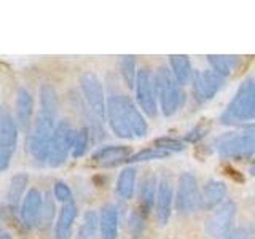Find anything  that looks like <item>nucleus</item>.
Returning a JSON list of instances; mask_svg holds the SVG:
<instances>
[{"mask_svg": "<svg viewBox=\"0 0 255 239\" xmlns=\"http://www.w3.org/2000/svg\"><path fill=\"white\" fill-rule=\"evenodd\" d=\"M217 153L225 159H246L255 155V123L219 135L214 142Z\"/></svg>", "mask_w": 255, "mask_h": 239, "instance_id": "f257e3e1", "label": "nucleus"}, {"mask_svg": "<svg viewBox=\"0 0 255 239\" xmlns=\"http://www.w3.org/2000/svg\"><path fill=\"white\" fill-rule=\"evenodd\" d=\"M153 85L156 93L158 107L164 117H171L177 112L185 101V93L174 78L172 72L167 67H158L153 74Z\"/></svg>", "mask_w": 255, "mask_h": 239, "instance_id": "f03ea898", "label": "nucleus"}, {"mask_svg": "<svg viewBox=\"0 0 255 239\" xmlns=\"http://www.w3.org/2000/svg\"><path fill=\"white\" fill-rule=\"evenodd\" d=\"M251 120H255V80L247 78L239 85L220 121L223 124H238Z\"/></svg>", "mask_w": 255, "mask_h": 239, "instance_id": "7ed1b4c3", "label": "nucleus"}, {"mask_svg": "<svg viewBox=\"0 0 255 239\" xmlns=\"http://www.w3.org/2000/svg\"><path fill=\"white\" fill-rule=\"evenodd\" d=\"M56 126H58V121H56V120L38 115L34 129H32V132L29 135V151L35 161L48 163Z\"/></svg>", "mask_w": 255, "mask_h": 239, "instance_id": "20e7f679", "label": "nucleus"}, {"mask_svg": "<svg viewBox=\"0 0 255 239\" xmlns=\"http://www.w3.org/2000/svg\"><path fill=\"white\" fill-rule=\"evenodd\" d=\"M75 135H77V129L70 124L69 120H61V121H58V126H56L54 134H53L48 166L59 167L67 161L69 155H72Z\"/></svg>", "mask_w": 255, "mask_h": 239, "instance_id": "39448f33", "label": "nucleus"}, {"mask_svg": "<svg viewBox=\"0 0 255 239\" xmlns=\"http://www.w3.org/2000/svg\"><path fill=\"white\" fill-rule=\"evenodd\" d=\"M80 88L91 114L98 120L107 118V101L99 77L93 72H83L80 75Z\"/></svg>", "mask_w": 255, "mask_h": 239, "instance_id": "423d86ee", "label": "nucleus"}, {"mask_svg": "<svg viewBox=\"0 0 255 239\" xmlns=\"http://www.w3.org/2000/svg\"><path fill=\"white\" fill-rule=\"evenodd\" d=\"M175 207L180 214H191L201 207V190L191 172H182L175 193Z\"/></svg>", "mask_w": 255, "mask_h": 239, "instance_id": "0eeeda50", "label": "nucleus"}, {"mask_svg": "<svg viewBox=\"0 0 255 239\" xmlns=\"http://www.w3.org/2000/svg\"><path fill=\"white\" fill-rule=\"evenodd\" d=\"M18 124L6 110L0 115V171H6L18 147Z\"/></svg>", "mask_w": 255, "mask_h": 239, "instance_id": "6e6552de", "label": "nucleus"}, {"mask_svg": "<svg viewBox=\"0 0 255 239\" xmlns=\"http://www.w3.org/2000/svg\"><path fill=\"white\" fill-rule=\"evenodd\" d=\"M223 83H225V78L220 77L212 69L204 72H193L191 86H193L195 101L198 104H204L207 101H211L222 90Z\"/></svg>", "mask_w": 255, "mask_h": 239, "instance_id": "1a4fd4ad", "label": "nucleus"}, {"mask_svg": "<svg viewBox=\"0 0 255 239\" xmlns=\"http://www.w3.org/2000/svg\"><path fill=\"white\" fill-rule=\"evenodd\" d=\"M135 101H137L139 107L145 112L148 117H156L158 114V101L153 85V75L150 74V70L140 69L137 75V82H135Z\"/></svg>", "mask_w": 255, "mask_h": 239, "instance_id": "9d476101", "label": "nucleus"}, {"mask_svg": "<svg viewBox=\"0 0 255 239\" xmlns=\"http://www.w3.org/2000/svg\"><path fill=\"white\" fill-rule=\"evenodd\" d=\"M238 214V206L235 201H225L217 207L206 223V231L211 236H223L233 228V223Z\"/></svg>", "mask_w": 255, "mask_h": 239, "instance_id": "9b49d317", "label": "nucleus"}, {"mask_svg": "<svg viewBox=\"0 0 255 239\" xmlns=\"http://www.w3.org/2000/svg\"><path fill=\"white\" fill-rule=\"evenodd\" d=\"M107 121L112 132H114L117 137L120 139H132L134 134L131 131L129 124H128V120L123 110V104H122V94H115L110 96L107 101Z\"/></svg>", "mask_w": 255, "mask_h": 239, "instance_id": "f8f14e48", "label": "nucleus"}, {"mask_svg": "<svg viewBox=\"0 0 255 239\" xmlns=\"http://www.w3.org/2000/svg\"><path fill=\"white\" fill-rule=\"evenodd\" d=\"M174 203H175V196H174L172 182L169 177H161L158 182V193H156V203H155L156 220L161 227L169 223Z\"/></svg>", "mask_w": 255, "mask_h": 239, "instance_id": "ddd939ff", "label": "nucleus"}, {"mask_svg": "<svg viewBox=\"0 0 255 239\" xmlns=\"http://www.w3.org/2000/svg\"><path fill=\"white\" fill-rule=\"evenodd\" d=\"M43 203H45V198L38 188H30L26 193V196H24L21 209H19V219H21L22 227L26 230L37 228L38 217L43 209Z\"/></svg>", "mask_w": 255, "mask_h": 239, "instance_id": "4468645a", "label": "nucleus"}, {"mask_svg": "<svg viewBox=\"0 0 255 239\" xmlns=\"http://www.w3.org/2000/svg\"><path fill=\"white\" fill-rule=\"evenodd\" d=\"M228 193L227 183L217 180V179H211L206 182L204 188L201 190V209L204 211H214L220 207L225 203V198Z\"/></svg>", "mask_w": 255, "mask_h": 239, "instance_id": "2eb2a0df", "label": "nucleus"}, {"mask_svg": "<svg viewBox=\"0 0 255 239\" xmlns=\"http://www.w3.org/2000/svg\"><path fill=\"white\" fill-rule=\"evenodd\" d=\"M131 156V148L126 145H106L93 153V161L104 166H117L126 163Z\"/></svg>", "mask_w": 255, "mask_h": 239, "instance_id": "dca6fc26", "label": "nucleus"}, {"mask_svg": "<svg viewBox=\"0 0 255 239\" xmlns=\"http://www.w3.org/2000/svg\"><path fill=\"white\" fill-rule=\"evenodd\" d=\"M122 104H123V110H125V115L128 120V124L131 127L134 137H145L148 132V124L145 121V118L142 117L137 106H135L126 94H122Z\"/></svg>", "mask_w": 255, "mask_h": 239, "instance_id": "f3484780", "label": "nucleus"}, {"mask_svg": "<svg viewBox=\"0 0 255 239\" xmlns=\"http://www.w3.org/2000/svg\"><path fill=\"white\" fill-rule=\"evenodd\" d=\"M32 117H34V98L26 88H19L16 94V121L22 129H27L32 123Z\"/></svg>", "mask_w": 255, "mask_h": 239, "instance_id": "a211bd4d", "label": "nucleus"}, {"mask_svg": "<svg viewBox=\"0 0 255 239\" xmlns=\"http://www.w3.org/2000/svg\"><path fill=\"white\" fill-rule=\"evenodd\" d=\"M77 215H78V207L75 203H69L62 206L58 222L54 225L56 239H69L72 236V227H74Z\"/></svg>", "mask_w": 255, "mask_h": 239, "instance_id": "6ab92c4d", "label": "nucleus"}, {"mask_svg": "<svg viewBox=\"0 0 255 239\" xmlns=\"http://www.w3.org/2000/svg\"><path fill=\"white\" fill-rule=\"evenodd\" d=\"M58 112H59L58 93H56L54 86H51L50 83H43L40 86V114L38 115L58 121Z\"/></svg>", "mask_w": 255, "mask_h": 239, "instance_id": "aec40b11", "label": "nucleus"}, {"mask_svg": "<svg viewBox=\"0 0 255 239\" xmlns=\"http://www.w3.org/2000/svg\"><path fill=\"white\" fill-rule=\"evenodd\" d=\"M101 219V238L102 239H118V211L114 204H104L99 212Z\"/></svg>", "mask_w": 255, "mask_h": 239, "instance_id": "412c9836", "label": "nucleus"}, {"mask_svg": "<svg viewBox=\"0 0 255 239\" xmlns=\"http://www.w3.org/2000/svg\"><path fill=\"white\" fill-rule=\"evenodd\" d=\"M27 183H29V175L26 172H18L11 177L10 185L6 188V206L10 207V211H18L19 204H22L21 199L24 196V191L27 188Z\"/></svg>", "mask_w": 255, "mask_h": 239, "instance_id": "4be33fe9", "label": "nucleus"}, {"mask_svg": "<svg viewBox=\"0 0 255 239\" xmlns=\"http://www.w3.org/2000/svg\"><path fill=\"white\" fill-rule=\"evenodd\" d=\"M135 179H137V169L134 166H128L118 174L115 183V193L123 201H129L135 193Z\"/></svg>", "mask_w": 255, "mask_h": 239, "instance_id": "5701e85b", "label": "nucleus"}, {"mask_svg": "<svg viewBox=\"0 0 255 239\" xmlns=\"http://www.w3.org/2000/svg\"><path fill=\"white\" fill-rule=\"evenodd\" d=\"M158 182L153 174H147L145 177L140 180L139 187V204L140 209L148 214L153 209V204L156 203V193H158Z\"/></svg>", "mask_w": 255, "mask_h": 239, "instance_id": "b1692460", "label": "nucleus"}, {"mask_svg": "<svg viewBox=\"0 0 255 239\" xmlns=\"http://www.w3.org/2000/svg\"><path fill=\"white\" fill-rule=\"evenodd\" d=\"M169 66L174 78L177 80V83L187 85L191 77H193V70H191V62L188 59V56L185 54H172L169 56Z\"/></svg>", "mask_w": 255, "mask_h": 239, "instance_id": "393cba45", "label": "nucleus"}, {"mask_svg": "<svg viewBox=\"0 0 255 239\" xmlns=\"http://www.w3.org/2000/svg\"><path fill=\"white\" fill-rule=\"evenodd\" d=\"M239 56H223V54H209L207 56V62L211 64L214 72L223 78L230 77L233 70L239 66Z\"/></svg>", "mask_w": 255, "mask_h": 239, "instance_id": "a878e982", "label": "nucleus"}, {"mask_svg": "<svg viewBox=\"0 0 255 239\" xmlns=\"http://www.w3.org/2000/svg\"><path fill=\"white\" fill-rule=\"evenodd\" d=\"M98 231L101 233V219L99 214L96 211H88L83 215V222L82 227H80L78 233H77V239H94Z\"/></svg>", "mask_w": 255, "mask_h": 239, "instance_id": "bb28decb", "label": "nucleus"}, {"mask_svg": "<svg viewBox=\"0 0 255 239\" xmlns=\"http://www.w3.org/2000/svg\"><path fill=\"white\" fill-rule=\"evenodd\" d=\"M120 72L125 80V85L128 88H135V82H137V62H135L134 56H122L120 59Z\"/></svg>", "mask_w": 255, "mask_h": 239, "instance_id": "cd10ccee", "label": "nucleus"}, {"mask_svg": "<svg viewBox=\"0 0 255 239\" xmlns=\"http://www.w3.org/2000/svg\"><path fill=\"white\" fill-rule=\"evenodd\" d=\"M145 227H147V214L140 207L131 211L129 219H128V231H129L131 238L140 239L143 233H145Z\"/></svg>", "mask_w": 255, "mask_h": 239, "instance_id": "c85d7f7f", "label": "nucleus"}, {"mask_svg": "<svg viewBox=\"0 0 255 239\" xmlns=\"http://www.w3.org/2000/svg\"><path fill=\"white\" fill-rule=\"evenodd\" d=\"M166 156H169V153L164 150H159L156 147H151V148H143L137 153L131 155L128 158V164H134V163H142V161H150V159H163Z\"/></svg>", "mask_w": 255, "mask_h": 239, "instance_id": "c756f323", "label": "nucleus"}, {"mask_svg": "<svg viewBox=\"0 0 255 239\" xmlns=\"http://www.w3.org/2000/svg\"><path fill=\"white\" fill-rule=\"evenodd\" d=\"M90 134H91V131L88 126H82L80 129H77L74 148H72V156L74 158H82L86 153L88 143H90Z\"/></svg>", "mask_w": 255, "mask_h": 239, "instance_id": "7c9ffc66", "label": "nucleus"}, {"mask_svg": "<svg viewBox=\"0 0 255 239\" xmlns=\"http://www.w3.org/2000/svg\"><path fill=\"white\" fill-rule=\"evenodd\" d=\"M53 217H54V201L51 199V196L48 195V196H45L43 209H42V214H40V217H38L37 228L38 230H46L48 227L51 225Z\"/></svg>", "mask_w": 255, "mask_h": 239, "instance_id": "2f4dec72", "label": "nucleus"}, {"mask_svg": "<svg viewBox=\"0 0 255 239\" xmlns=\"http://www.w3.org/2000/svg\"><path fill=\"white\" fill-rule=\"evenodd\" d=\"M155 147L159 150L167 151V153H171V151H182L183 148H185V143L179 139L166 137V135H163V137L155 139Z\"/></svg>", "mask_w": 255, "mask_h": 239, "instance_id": "473e14b6", "label": "nucleus"}, {"mask_svg": "<svg viewBox=\"0 0 255 239\" xmlns=\"http://www.w3.org/2000/svg\"><path fill=\"white\" fill-rule=\"evenodd\" d=\"M53 193H54V198L58 199V201L64 203V204H69V203H74V193H72L70 187L67 185L66 182H56L54 183V188H53Z\"/></svg>", "mask_w": 255, "mask_h": 239, "instance_id": "72a5a7b5", "label": "nucleus"}, {"mask_svg": "<svg viewBox=\"0 0 255 239\" xmlns=\"http://www.w3.org/2000/svg\"><path fill=\"white\" fill-rule=\"evenodd\" d=\"M220 239H255V230L251 227L231 228L228 233L223 235Z\"/></svg>", "mask_w": 255, "mask_h": 239, "instance_id": "f704fd0d", "label": "nucleus"}, {"mask_svg": "<svg viewBox=\"0 0 255 239\" xmlns=\"http://www.w3.org/2000/svg\"><path fill=\"white\" fill-rule=\"evenodd\" d=\"M206 132H207V129L204 126H196L191 131H188L183 139H185V142H188V143H196V142H199L204 137Z\"/></svg>", "mask_w": 255, "mask_h": 239, "instance_id": "c9c22d12", "label": "nucleus"}, {"mask_svg": "<svg viewBox=\"0 0 255 239\" xmlns=\"http://www.w3.org/2000/svg\"><path fill=\"white\" fill-rule=\"evenodd\" d=\"M249 172H251V175H254L255 177V159L251 163V166H249Z\"/></svg>", "mask_w": 255, "mask_h": 239, "instance_id": "e433bc0d", "label": "nucleus"}, {"mask_svg": "<svg viewBox=\"0 0 255 239\" xmlns=\"http://www.w3.org/2000/svg\"><path fill=\"white\" fill-rule=\"evenodd\" d=\"M0 239H11V236L10 233H6V231H2V233H0Z\"/></svg>", "mask_w": 255, "mask_h": 239, "instance_id": "4c0bfd02", "label": "nucleus"}]
</instances>
